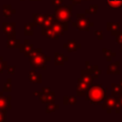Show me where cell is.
Instances as JSON below:
<instances>
[{
	"instance_id": "1",
	"label": "cell",
	"mask_w": 122,
	"mask_h": 122,
	"mask_svg": "<svg viewBox=\"0 0 122 122\" xmlns=\"http://www.w3.org/2000/svg\"><path fill=\"white\" fill-rule=\"evenodd\" d=\"M84 97L85 100L90 101L91 104L98 105L102 103L106 97V89L103 87L102 84L92 83Z\"/></svg>"
},
{
	"instance_id": "2",
	"label": "cell",
	"mask_w": 122,
	"mask_h": 122,
	"mask_svg": "<svg viewBox=\"0 0 122 122\" xmlns=\"http://www.w3.org/2000/svg\"><path fill=\"white\" fill-rule=\"evenodd\" d=\"M29 61L33 69H40L45 71L47 69L46 63L51 61V57L46 55L42 51L41 48H37L33 49V51H31L30 55L29 56Z\"/></svg>"
},
{
	"instance_id": "3",
	"label": "cell",
	"mask_w": 122,
	"mask_h": 122,
	"mask_svg": "<svg viewBox=\"0 0 122 122\" xmlns=\"http://www.w3.org/2000/svg\"><path fill=\"white\" fill-rule=\"evenodd\" d=\"M54 17L60 21H71L72 17V5L57 6L54 9Z\"/></svg>"
},
{
	"instance_id": "4",
	"label": "cell",
	"mask_w": 122,
	"mask_h": 122,
	"mask_svg": "<svg viewBox=\"0 0 122 122\" xmlns=\"http://www.w3.org/2000/svg\"><path fill=\"white\" fill-rule=\"evenodd\" d=\"M71 25L80 31H89L90 29L94 26V23L92 22L90 18L83 17V18H77L76 21L71 22Z\"/></svg>"
},
{
	"instance_id": "5",
	"label": "cell",
	"mask_w": 122,
	"mask_h": 122,
	"mask_svg": "<svg viewBox=\"0 0 122 122\" xmlns=\"http://www.w3.org/2000/svg\"><path fill=\"white\" fill-rule=\"evenodd\" d=\"M33 95L38 96V99L44 103V104H48L51 102H55V92H34Z\"/></svg>"
},
{
	"instance_id": "6",
	"label": "cell",
	"mask_w": 122,
	"mask_h": 122,
	"mask_svg": "<svg viewBox=\"0 0 122 122\" xmlns=\"http://www.w3.org/2000/svg\"><path fill=\"white\" fill-rule=\"evenodd\" d=\"M51 29L59 35H63L65 31L69 30V25L67 21H60L54 19L51 24Z\"/></svg>"
},
{
	"instance_id": "7",
	"label": "cell",
	"mask_w": 122,
	"mask_h": 122,
	"mask_svg": "<svg viewBox=\"0 0 122 122\" xmlns=\"http://www.w3.org/2000/svg\"><path fill=\"white\" fill-rule=\"evenodd\" d=\"M115 102H116V97L113 95H106L104 102L102 104V109L106 110L108 113H112V111L114 110V106H115Z\"/></svg>"
},
{
	"instance_id": "8",
	"label": "cell",
	"mask_w": 122,
	"mask_h": 122,
	"mask_svg": "<svg viewBox=\"0 0 122 122\" xmlns=\"http://www.w3.org/2000/svg\"><path fill=\"white\" fill-rule=\"evenodd\" d=\"M15 23L14 22H4L2 25L3 28V32L7 36H15Z\"/></svg>"
},
{
	"instance_id": "9",
	"label": "cell",
	"mask_w": 122,
	"mask_h": 122,
	"mask_svg": "<svg viewBox=\"0 0 122 122\" xmlns=\"http://www.w3.org/2000/svg\"><path fill=\"white\" fill-rule=\"evenodd\" d=\"M90 87H91V85L81 81L78 78L77 79V84H76V95L77 96H85V94L87 93Z\"/></svg>"
},
{
	"instance_id": "10",
	"label": "cell",
	"mask_w": 122,
	"mask_h": 122,
	"mask_svg": "<svg viewBox=\"0 0 122 122\" xmlns=\"http://www.w3.org/2000/svg\"><path fill=\"white\" fill-rule=\"evenodd\" d=\"M33 49H34L33 48V45L31 43H30V41L28 39H25L24 40V43L21 44L20 45V48H19L20 51L24 54L25 57H29L30 55L31 51H33Z\"/></svg>"
},
{
	"instance_id": "11",
	"label": "cell",
	"mask_w": 122,
	"mask_h": 122,
	"mask_svg": "<svg viewBox=\"0 0 122 122\" xmlns=\"http://www.w3.org/2000/svg\"><path fill=\"white\" fill-rule=\"evenodd\" d=\"M80 73H81V75H80L79 79H80L81 81H83V82H85V83H87V84H89V85H92V84L93 83L94 76L92 74V72H91L88 69L85 68L84 70H81V71H80Z\"/></svg>"
},
{
	"instance_id": "12",
	"label": "cell",
	"mask_w": 122,
	"mask_h": 122,
	"mask_svg": "<svg viewBox=\"0 0 122 122\" xmlns=\"http://www.w3.org/2000/svg\"><path fill=\"white\" fill-rule=\"evenodd\" d=\"M41 34H42L43 36H46L47 38L52 39V40H59V37H60V35L57 34V33L51 29V27H50V28H42V30H41Z\"/></svg>"
},
{
	"instance_id": "13",
	"label": "cell",
	"mask_w": 122,
	"mask_h": 122,
	"mask_svg": "<svg viewBox=\"0 0 122 122\" xmlns=\"http://www.w3.org/2000/svg\"><path fill=\"white\" fill-rule=\"evenodd\" d=\"M63 48L65 50H67L68 52H72V51L80 49L81 48V44L77 43L74 39H71V40H69L67 43H65L63 45Z\"/></svg>"
},
{
	"instance_id": "14",
	"label": "cell",
	"mask_w": 122,
	"mask_h": 122,
	"mask_svg": "<svg viewBox=\"0 0 122 122\" xmlns=\"http://www.w3.org/2000/svg\"><path fill=\"white\" fill-rule=\"evenodd\" d=\"M10 99H11V96H5L2 93L0 95V110H3V111L10 110L11 108Z\"/></svg>"
},
{
	"instance_id": "15",
	"label": "cell",
	"mask_w": 122,
	"mask_h": 122,
	"mask_svg": "<svg viewBox=\"0 0 122 122\" xmlns=\"http://www.w3.org/2000/svg\"><path fill=\"white\" fill-rule=\"evenodd\" d=\"M85 65H86V69H88L92 72V74L94 76V79H97L99 77V75H101L102 71L99 69L98 66H96V65H91V63L89 61H86Z\"/></svg>"
},
{
	"instance_id": "16",
	"label": "cell",
	"mask_w": 122,
	"mask_h": 122,
	"mask_svg": "<svg viewBox=\"0 0 122 122\" xmlns=\"http://www.w3.org/2000/svg\"><path fill=\"white\" fill-rule=\"evenodd\" d=\"M8 41H7V48L8 49H19L20 48V40L17 39L15 36H7Z\"/></svg>"
},
{
	"instance_id": "17",
	"label": "cell",
	"mask_w": 122,
	"mask_h": 122,
	"mask_svg": "<svg viewBox=\"0 0 122 122\" xmlns=\"http://www.w3.org/2000/svg\"><path fill=\"white\" fill-rule=\"evenodd\" d=\"M120 23L119 22H108L107 23V30L111 32L112 36H115L119 31Z\"/></svg>"
},
{
	"instance_id": "18",
	"label": "cell",
	"mask_w": 122,
	"mask_h": 122,
	"mask_svg": "<svg viewBox=\"0 0 122 122\" xmlns=\"http://www.w3.org/2000/svg\"><path fill=\"white\" fill-rule=\"evenodd\" d=\"M119 66H120V62H119V61L112 62V63L108 66L107 73H108V74H119V73H120Z\"/></svg>"
},
{
	"instance_id": "19",
	"label": "cell",
	"mask_w": 122,
	"mask_h": 122,
	"mask_svg": "<svg viewBox=\"0 0 122 122\" xmlns=\"http://www.w3.org/2000/svg\"><path fill=\"white\" fill-rule=\"evenodd\" d=\"M29 81L30 83H38V84H40L42 82V75L40 73L36 72L34 70H31L29 72Z\"/></svg>"
},
{
	"instance_id": "20",
	"label": "cell",
	"mask_w": 122,
	"mask_h": 122,
	"mask_svg": "<svg viewBox=\"0 0 122 122\" xmlns=\"http://www.w3.org/2000/svg\"><path fill=\"white\" fill-rule=\"evenodd\" d=\"M68 60L69 58L62 53H59V52L54 53V65L55 66H63Z\"/></svg>"
},
{
	"instance_id": "21",
	"label": "cell",
	"mask_w": 122,
	"mask_h": 122,
	"mask_svg": "<svg viewBox=\"0 0 122 122\" xmlns=\"http://www.w3.org/2000/svg\"><path fill=\"white\" fill-rule=\"evenodd\" d=\"M109 10H120L122 9V0H106Z\"/></svg>"
},
{
	"instance_id": "22",
	"label": "cell",
	"mask_w": 122,
	"mask_h": 122,
	"mask_svg": "<svg viewBox=\"0 0 122 122\" xmlns=\"http://www.w3.org/2000/svg\"><path fill=\"white\" fill-rule=\"evenodd\" d=\"M32 18H33V25H34V27H42V26H43V22H44V14L33 13Z\"/></svg>"
},
{
	"instance_id": "23",
	"label": "cell",
	"mask_w": 122,
	"mask_h": 122,
	"mask_svg": "<svg viewBox=\"0 0 122 122\" xmlns=\"http://www.w3.org/2000/svg\"><path fill=\"white\" fill-rule=\"evenodd\" d=\"M111 90H112V95L117 97L120 94H122V86L120 84L116 83H112L111 85Z\"/></svg>"
},
{
	"instance_id": "24",
	"label": "cell",
	"mask_w": 122,
	"mask_h": 122,
	"mask_svg": "<svg viewBox=\"0 0 122 122\" xmlns=\"http://www.w3.org/2000/svg\"><path fill=\"white\" fill-rule=\"evenodd\" d=\"M55 19L54 14H44V22L42 28H50L51 27V24L53 20Z\"/></svg>"
},
{
	"instance_id": "25",
	"label": "cell",
	"mask_w": 122,
	"mask_h": 122,
	"mask_svg": "<svg viewBox=\"0 0 122 122\" xmlns=\"http://www.w3.org/2000/svg\"><path fill=\"white\" fill-rule=\"evenodd\" d=\"M15 12H16V10L14 9H12V7L10 5H4L3 6V15H4V17L8 18L11 14H14Z\"/></svg>"
},
{
	"instance_id": "26",
	"label": "cell",
	"mask_w": 122,
	"mask_h": 122,
	"mask_svg": "<svg viewBox=\"0 0 122 122\" xmlns=\"http://www.w3.org/2000/svg\"><path fill=\"white\" fill-rule=\"evenodd\" d=\"M102 52H103V56H104L108 61H112V59L116 56V53L113 52L111 49L103 48V49H102Z\"/></svg>"
},
{
	"instance_id": "27",
	"label": "cell",
	"mask_w": 122,
	"mask_h": 122,
	"mask_svg": "<svg viewBox=\"0 0 122 122\" xmlns=\"http://www.w3.org/2000/svg\"><path fill=\"white\" fill-rule=\"evenodd\" d=\"M33 22H29L24 25V34L26 36H30L33 34Z\"/></svg>"
},
{
	"instance_id": "28",
	"label": "cell",
	"mask_w": 122,
	"mask_h": 122,
	"mask_svg": "<svg viewBox=\"0 0 122 122\" xmlns=\"http://www.w3.org/2000/svg\"><path fill=\"white\" fill-rule=\"evenodd\" d=\"M59 105L58 104H55L54 102H51V103H48L47 107H46V112L47 113H51L53 112H55L56 110L59 109Z\"/></svg>"
},
{
	"instance_id": "29",
	"label": "cell",
	"mask_w": 122,
	"mask_h": 122,
	"mask_svg": "<svg viewBox=\"0 0 122 122\" xmlns=\"http://www.w3.org/2000/svg\"><path fill=\"white\" fill-rule=\"evenodd\" d=\"M98 10V5L94 4V5H91L89 8H87L85 10V13L86 14H96Z\"/></svg>"
},
{
	"instance_id": "30",
	"label": "cell",
	"mask_w": 122,
	"mask_h": 122,
	"mask_svg": "<svg viewBox=\"0 0 122 122\" xmlns=\"http://www.w3.org/2000/svg\"><path fill=\"white\" fill-rule=\"evenodd\" d=\"M11 79L10 78H8L4 87H3V92H10L11 91Z\"/></svg>"
},
{
	"instance_id": "31",
	"label": "cell",
	"mask_w": 122,
	"mask_h": 122,
	"mask_svg": "<svg viewBox=\"0 0 122 122\" xmlns=\"http://www.w3.org/2000/svg\"><path fill=\"white\" fill-rule=\"evenodd\" d=\"M8 69V64L6 61H4V59L0 56V73L3 72L5 70Z\"/></svg>"
},
{
	"instance_id": "32",
	"label": "cell",
	"mask_w": 122,
	"mask_h": 122,
	"mask_svg": "<svg viewBox=\"0 0 122 122\" xmlns=\"http://www.w3.org/2000/svg\"><path fill=\"white\" fill-rule=\"evenodd\" d=\"M115 42L120 46H122V31L119 30L118 33L115 35Z\"/></svg>"
},
{
	"instance_id": "33",
	"label": "cell",
	"mask_w": 122,
	"mask_h": 122,
	"mask_svg": "<svg viewBox=\"0 0 122 122\" xmlns=\"http://www.w3.org/2000/svg\"><path fill=\"white\" fill-rule=\"evenodd\" d=\"M6 113H7V111L0 110V122L6 121Z\"/></svg>"
},
{
	"instance_id": "34",
	"label": "cell",
	"mask_w": 122,
	"mask_h": 122,
	"mask_svg": "<svg viewBox=\"0 0 122 122\" xmlns=\"http://www.w3.org/2000/svg\"><path fill=\"white\" fill-rule=\"evenodd\" d=\"M51 2L54 7H57V6H61L64 0H51Z\"/></svg>"
},
{
	"instance_id": "35",
	"label": "cell",
	"mask_w": 122,
	"mask_h": 122,
	"mask_svg": "<svg viewBox=\"0 0 122 122\" xmlns=\"http://www.w3.org/2000/svg\"><path fill=\"white\" fill-rule=\"evenodd\" d=\"M94 35L97 37L98 40H102L103 39V32L100 30H95L94 31Z\"/></svg>"
},
{
	"instance_id": "36",
	"label": "cell",
	"mask_w": 122,
	"mask_h": 122,
	"mask_svg": "<svg viewBox=\"0 0 122 122\" xmlns=\"http://www.w3.org/2000/svg\"><path fill=\"white\" fill-rule=\"evenodd\" d=\"M69 104H70V105H74V104H76V97H75V96H72V95L69 96Z\"/></svg>"
},
{
	"instance_id": "37",
	"label": "cell",
	"mask_w": 122,
	"mask_h": 122,
	"mask_svg": "<svg viewBox=\"0 0 122 122\" xmlns=\"http://www.w3.org/2000/svg\"><path fill=\"white\" fill-rule=\"evenodd\" d=\"M8 72L9 74H13L15 72V66H8Z\"/></svg>"
},
{
	"instance_id": "38",
	"label": "cell",
	"mask_w": 122,
	"mask_h": 122,
	"mask_svg": "<svg viewBox=\"0 0 122 122\" xmlns=\"http://www.w3.org/2000/svg\"><path fill=\"white\" fill-rule=\"evenodd\" d=\"M63 104L64 105H69V96H67V95L63 96Z\"/></svg>"
},
{
	"instance_id": "39",
	"label": "cell",
	"mask_w": 122,
	"mask_h": 122,
	"mask_svg": "<svg viewBox=\"0 0 122 122\" xmlns=\"http://www.w3.org/2000/svg\"><path fill=\"white\" fill-rule=\"evenodd\" d=\"M51 90L50 87H43L42 90H41V92H45V93H46V92H51Z\"/></svg>"
},
{
	"instance_id": "40",
	"label": "cell",
	"mask_w": 122,
	"mask_h": 122,
	"mask_svg": "<svg viewBox=\"0 0 122 122\" xmlns=\"http://www.w3.org/2000/svg\"><path fill=\"white\" fill-rule=\"evenodd\" d=\"M71 3H72V5H78V4H80L83 0H70Z\"/></svg>"
},
{
	"instance_id": "41",
	"label": "cell",
	"mask_w": 122,
	"mask_h": 122,
	"mask_svg": "<svg viewBox=\"0 0 122 122\" xmlns=\"http://www.w3.org/2000/svg\"><path fill=\"white\" fill-rule=\"evenodd\" d=\"M85 14H86V13H76V19H77V18H83V17H86Z\"/></svg>"
},
{
	"instance_id": "42",
	"label": "cell",
	"mask_w": 122,
	"mask_h": 122,
	"mask_svg": "<svg viewBox=\"0 0 122 122\" xmlns=\"http://www.w3.org/2000/svg\"><path fill=\"white\" fill-rule=\"evenodd\" d=\"M116 99L118 100V102L121 104V107H122V94H120L119 96H117V97H116Z\"/></svg>"
},
{
	"instance_id": "43",
	"label": "cell",
	"mask_w": 122,
	"mask_h": 122,
	"mask_svg": "<svg viewBox=\"0 0 122 122\" xmlns=\"http://www.w3.org/2000/svg\"><path fill=\"white\" fill-rule=\"evenodd\" d=\"M119 84H120V85H121V86H122V79H121V80H120V81H119Z\"/></svg>"
},
{
	"instance_id": "44",
	"label": "cell",
	"mask_w": 122,
	"mask_h": 122,
	"mask_svg": "<svg viewBox=\"0 0 122 122\" xmlns=\"http://www.w3.org/2000/svg\"><path fill=\"white\" fill-rule=\"evenodd\" d=\"M21 1H24V0H21ZM30 1H41V0H30Z\"/></svg>"
},
{
	"instance_id": "45",
	"label": "cell",
	"mask_w": 122,
	"mask_h": 122,
	"mask_svg": "<svg viewBox=\"0 0 122 122\" xmlns=\"http://www.w3.org/2000/svg\"><path fill=\"white\" fill-rule=\"evenodd\" d=\"M120 51H122V46H121V48H120Z\"/></svg>"
},
{
	"instance_id": "46",
	"label": "cell",
	"mask_w": 122,
	"mask_h": 122,
	"mask_svg": "<svg viewBox=\"0 0 122 122\" xmlns=\"http://www.w3.org/2000/svg\"><path fill=\"white\" fill-rule=\"evenodd\" d=\"M85 1H92V0H85Z\"/></svg>"
},
{
	"instance_id": "47",
	"label": "cell",
	"mask_w": 122,
	"mask_h": 122,
	"mask_svg": "<svg viewBox=\"0 0 122 122\" xmlns=\"http://www.w3.org/2000/svg\"><path fill=\"white\" fill-rule=\"evenodd\" d=\"M1 94H2V92H0V95H1Z\"/></svg>"
}]
</instances>
